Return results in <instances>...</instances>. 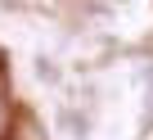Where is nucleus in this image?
<instances>
[{"instance_id":"f03ea898","label":"nucleus","mask_w":153,"mask_h":140,"mask_svg":"<svg viewBox=\"0 0 153 140\" xmlns=\"http://www.w3.org/2000/svg\"><path fill=\"white\" fill-rule=\"evenodd\" d=\"M32 73H36V82H50V86L59 82V68H54V59H45V54L36 59V68H32Z\"/></svg>"},{"instance_id":"7ed1b4c3","label":"nucleus","mask_w":153,"mask_h":140,"mask_svg":"<svg viewBox=\"0 0 153 140\" xmlns=\"http://www.w3.org/2000/svg\"><path fill=\"white\" fill-rule=\"evenodd\" d=\"M0 127H5V104H0Z\"/></svg>"},{"instance_id":"f257e3e1","label":"nucleus","mask_w":153,"mask_h":140,"mask_svg":"<svg viewBox=\"0 0 153 140\" xmlns=\"http://www.w3.org/2000/svg\"><path fill=\"white\" fill-rule=\"evenodd\" d=\"M59 131H63L68 140H90V118H81L76 109H63V113H59Z\"/></svg>"}]
</instances>
